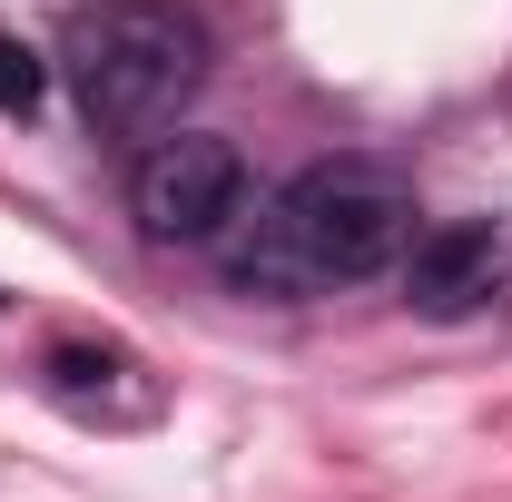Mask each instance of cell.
<instances>
[{"label":"cell","mask_w":512,"mask_h":502,"mask_svg":"<svg viewBox=\"0 0 512 502\" xmlns=\"http://www.w3.org/2000/svg\"><path fill=\"white\" fill-rule=\"evenodd\" d=\"M414 247V197L384 168H306L276 207H256V227L227 247V276L247 296H316L384 276Z\"/></svg>","instance_id":"6da1fadb"},{"label":"cell","mask_w":512,"mask_h":502,"mask_svg":"<svg viewBox=\"0 0 512 502\" xmlns=\"http://www.w3.org/2000/svg\"><path fill=\"white\" fill-rule=\"evenodd\" d=\"M89 128H158L207 79V30L188 0H89L60 40Z\"/></svg>","instance_id":"7a4b0ae2"},{"label":"cell","mask_w":512,"mask_h":502,"mask_svg":"<svg viewBox=\"0 0 512 502\" xmlns=\"http://www.w3.org/2000/svg\"><path fill=\"white\" fill-rule=\"evenodd\" d=\"M237 197H247V168H237V148L227 138H158L148 158H138V178H128V207H138V227L158 237V247H197V237H217L227 217H237Z\"/></svg>","instance_id":"3957f363"},{"label":"cell","mask_w":512,"mask_h":502,"mask_svg":"<svg viewBox=\"0 0 512 502\" xmlns=\"http://www.w3.org/2000/svg\"><path fill=\"white\" fill-rule=\"evenodd\" d=\"M493 276H503V237H493L483 217L424 227V237L404 247V296L424 315H463L473 296H493Z\"/></svg>","instance_id":"277c9868"},{"label":"cell","mask_w":512,"mask_h":502,"mask_svg":"<svg viewBox=\"0 0 512 502\" xmlns=\"http://www.w3.org/2000/svg\"><path fill=\"white\" fill-rule=\"evenodd\" d=\"M40 89H50V69H40V50L0 30V119H30V109H40Z\"/></svg>","instance_id":"5b68a950"}]
</instances>
